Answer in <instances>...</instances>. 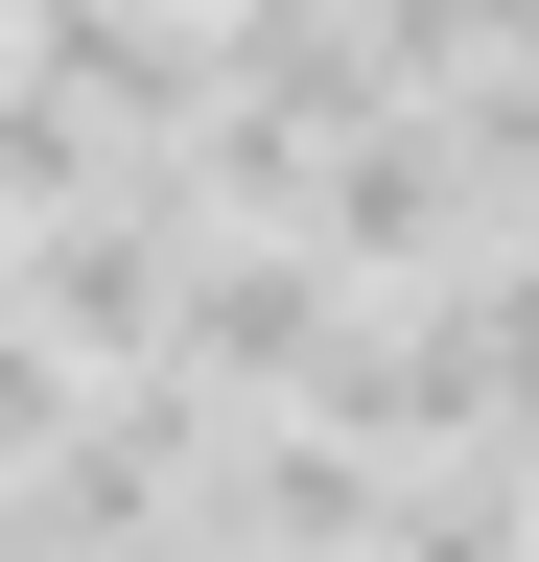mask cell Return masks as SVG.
<instances>
[{
  "label": "cell",
  "mask_w": 539,
  "mask_h": 562,
  "mask_svg": "<svg viewBox=\"0 0 539 562\" xmlns=\"http://www.w3.org/2000/svg\"><path fill=\"white\" fill-rule=\"evenodd\" d=\"M469 375H493V446L539 469V235H493V258H469Z\"/></svg>",
  "instance_id": "cell-6"
},
{
  "label": "cell",
  "mask_w": 539,
  "mask_h": 562,
  "mask_svg": "<svg viewBox=\"0 0 539 562\" xmlns=\"http://www.w3.org/2000/svg\"><path fill=\"white\" fill-rule=\"evenodd\" d=\"M212 24H235V47H328L352 0H212Z\"/></svg>",
  "instance_id": "cell-8"
},
{
  "label": "cell",
  "mask_w": 539,
  "mask_h": 562,
  "mask_svg": "<svg viewBox=\"0 0 539 562\" xmlns=\"http://www.w3.org/2000/svg\"><path fill=\"white\" fill-rule=\"evenodd\" d=\"M24 70H47L94 140H212L235 24H165V0H24Z\"/></svg>",
  "instance_id": "cell-3"
},
{
  "label": "cell",
  "mask_w": 539,
  "mask_h": 562,
  "mask_svg": "<svg viewBox=\"0 0 539 562\" xmlns=\"http://www.w3.org/2000/svg\"><path fill=\"white\" fill-rule=\"evenodd\" d=\"M352 24H375V70H398V94L446 117L469 70H516V47H539V0H352Z\"/></svg>",
  "instance_id": "cell-5"
},
{
  "label": "cell",
  "mask_w": 539,
  "mask_h": 562,
  "mask_svg": "<svg viewBox=\"0 0 539 562\" xmlns=\"http://www.w3.org/2000/svg\"><path fill=\"white\" fill-rule=\"evenodd\" d=\"M212 539L235 562H398V469L328 446V422H235L212 446Z\"/></svg>",
  "instance_id": "cell-4"
},
{
  "label": "cell",
  "mask_w": 539,
  "mask_h": 562,
  "mask_svg": "<svg viewBox=\"0 0 539 562\" xmlns=\"http://www.w3.org/2000/svg\"><path fill=\"white\" fill-rule=\"evenodd\" d=\"M188 258H212V235H188V188L142 165L117 211H47V235L0 258V281H24V328L71 351L94 398H142V375H188Z\"/></svg>",
  "instance_id": "cell-1"
},
{
  "label": "cell",
  "mask_w": 539,
  "mask_h": 562,
  "mask_svg": "<svg viewBox=\"0 0 539 562\" xmlns=\"http://www.w3.org/2000/svg\"><path fill=\"white\" fill-rule=\"evenodd\" d=\"M71 422H94V375H71V351L24 328V281H0V492H24L47 446H71Z\"/></svg>",
  "instance_id": "cell-7"
},
{
  "label": "cell",
  "mask_w": 539,
  "mask_h": 562,
  "mask_svg": "<svg viewBox=\"0 0 539 562\" xmlns=\"http://www.w3.org/2000/svg\"><path fill=\"white\" fill-rule=\"evenodd\" d=\"M352 328H375V305H352L305 235H212V258H188V375H212L235 422H305Z\"/></svg>",
  "instance_id": "cell-2"
}]
</instances>
